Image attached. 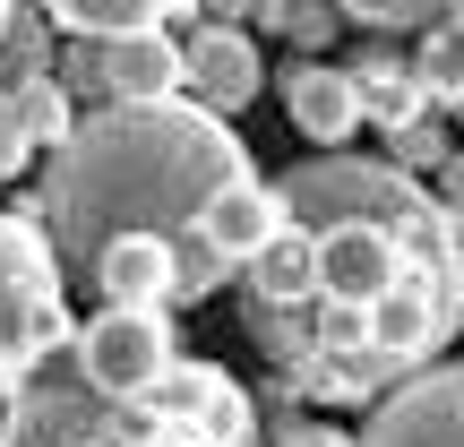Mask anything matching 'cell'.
<instances>
[{
    "instance_id": "7402d4cb",
    "label": "cell",
    "mask_w": 464,
    "mask_h": 447,
    "mask_svg": "<svg viewBox=\"0 0 464 447\" xmlns=\"http://www.w3.org/2000/svg\"><path fill=\"white\" fill-rule=\"evenodd\" d=\"M9 9H17V0H0V26H9Z\"/></svg>"
},
{
    "instance_id": "7a4b0ae2",
    "label": "cell",
    "mask_w": 464,
    "mask_h": 447,
    "mask_svg": "<svg viewBox=\"0 0 464 447\" xmlns=\"http://www.w3.org/2000/svg\"><path fill=\"white\" fill-rule=\"evenodd\" d=\"M69 345H78V318H69V276L52 258L44 224L0 216V396Z\"/></svg>"
},
{
    "instance_id": "ac0fdd59",
    "label": "cell",
    "mask_w": 464,
    "mask_h": 447,
    "mask_svg": "<svg viewBox=\"0 0 464 447\" xmlns=\"http://www.w3.org/2000/svg\"><path fill=\"white\" fill-rule=\"evenodd\" d=\"M387 147H396V164H404V172H421V164H448V138H439L430 121H413V130H396Z\"/></svg>"
},
{
    "instance_id": "ffe728a7",
    "label": "cell",
    "mask_w": 464,
    "mask_h": 447,
    "mask_svg": "<svg viewBox=\"0 0 464 447\" xmlns=\"http://www.w3.org/2000/svg\"><path fill=\"white\" fill-rule=\"evenodd\" d=\"M439 172H448V181H439V207H448V224L464 232V147H456V155H448Z\"/></svg>"
},
{
    "instance_id": "5b68a950",
    "label": "cell",
    "mask_w": 464,
    "mask_h": 447,
    "mask_svg": "<svg viewBox=\"0 0 464 447\" xmlns=\"http://www.w3.org/2000/svg\"><path fill=\"white\" fill-rule=\"evenodd\" d=\"M353 447H464V362H421L379 396Z\"/></svg>"
},
{
    "instance_id": "2e32d148",
    "label": "cell",
    "mask_w": 464,
    "mask_h": 447,
    "mask_svg": "<svg viewBox=\"0 0 464 447\" xmlns=\"http://www.w3.org/2000/svg\"><path fill=\"white\" fill-rule=\"evenodd\" d=\"M266 447H353V431H335V422H310V413H284Z\"/></svg>"
},
{
    "instance_id": "30bf717a",
    "label": "cell",
    "mask_w": 464,
    "mask_h": 447,
    "mask_svg": "<svg viewBox=\"0 0 464 447\" xmlns=\"http://www.w3.org/2000/svg\"><path fill=\"white\" fill-rule=\"evenodd\" d=\"M241 276H249V310H310L318 301V241L301 224H284Z\"/></svg>"
},
{
    "instance_id": "e0dca14e",
    "label": "cell",
    "mask_w": 464,
    "mask_h": 447,
    "mask_svg": "<svg viewBox=\"0 0 464 447\" xmlns=\"http://www.w3.org/2000/svg\"><path fill=\"white\" fill-rule=\"evenodd\" d=\"M26 155H34V138H26V121H17V95L0 86V181L26 172Z\"/></svg>"
},
{
    "instance_id": "6da1fadb",
    "label": "cell",
    "mask_w": 464,
    "mask_h": 447,
    "mask_svg": "<svg viewBox=\"0 0 464 447\" xmlns=\"http://www.w3.org/2000/svg\"><path fill=\"white\" fill-rule=\"evenodd\" d=\"M241 172H249V147L207 103L189 95L103 103L52 147V172L34 189V224H44L61 276L86 284L121 232H164V241L198 232V207Z\"/></svg>"
},
{
    "instance_id": "4fadbf2b",
    "label": "cell",
    "mask_w": 464,
    "mask_h": 447,
    "mask_svg": "<svg viewBox=\"0 0 464 447\" xmlns=\"http://www.w3.org/2000/svg\"><path fill=\"white\" fill-rule=\"evenodd\" d=\"M413 78L430 103H448V112H464V26H421V52H413Z\"/></svg>"
},
{
    "instance_id": "277c9868",
    "label": "cell",
    "mask_w": 464,
    "mask_h": 447,
    "mask_svg": "<svg viewBox=\"0 0 464 447\" xmlns=\"http://www.w3.org/2000/svg\"><path fill=\"white\" fill-rule=\"evenodd\" d=\"M69 353H78V379L95 387V396L130 404L138 387L172 362V327H164V310H112V301H103V310L78 327Z\"/></svg>"
},
{
    "instance_id": "9a60e30c",
    "label": "cell",
    "mask_w": 464,
    "mask_h": 447,
    "mask_svg": "<svg viewBox=\"0 0 464 447\" xmlns=\"http://www.w3.org/2000/svg\"><path fill=\"white\" fill-rule=\"evenodd\" d=\"M439 9H448V0H335V17L379 26V34H396V26H439Z\"/></svg>"
},
{
    "instance_id": "44dd1931",
    "label": "cell",
    "mask_w": 464,
    "mask_h": 447,
    "mask_svg": "<svg viewBox=\"0 0 464 447\" xmlns=\"http://www.w3.org/2000/svg\"><path fill=\"white\" fill-rule=\"evenodd\" d=\"M439 17H448V26H464V0H448V9H439Z\"/></svg>"
},
{
    "instance_id": "9c48e42d",
    "label": "cell",
    "mask_w": 464,
    "mask_h": 447,
    "mask_svg": "<svg viewBox=\"0 0 464 447\" xmlns=\"http://www.w3.org/2000/svg\"><path fill=\"white\" fill-rule=\"evenodd\" d=\"M86 293H103L112 310H164L172 301V241L164 232H121V241L95 258Z\"/></svg>"
},
{
    "instance_id": "52a82bcc",
    "label": "cell",
    "mask_w": 464,
    "mask_h": 447,
    "mask_svg": "<svg viewBox=\"0 0 464 447\" xmlns=\"http://www.w3.org/2000/svg\"><path fill=\"white\" fill-rule=\"evenodd\" d=\"M284 224H293V216H284V199H276V189L258 181V172H241V181H224L216 199L198 207V241L216 249L224 267H249V258H258V249L276 241Z\"/></svg>"
},
{
    "instance_id": "8fae6325",
    "label": "cell",
    "mask_w": 464,
    "mask_h": 447,
    "mask_svg": "<svg viewBox=\"0 0 464 447\" xmlns=\"http://www.w3.org/2000/svg\"><path fill=\"white\" fill-rule=\"evenodd\" d=\"M198 0H44V17L78 44H112V34H155L164 17H189Z\"/></svg>"
},
{
    "instance_id": "ba28073f",
    "label": "cell",
    "mask_w": 464,
    "mask_h": 447,
    "mask_svg": "<svg viewBox=\"0 0 464 447\" xmlns=\"http://www.w3.org/2000/svg\"><path fill=\"white\" fill-rule=\"evenodd\" d=\"M284 112H293V130L310 138V147L344 155L353 130H362V86H353V69H335V61H301L293 78H284Z\"/></svg>"
},
{
    "instance_id": "5bb4252c",
    "label": "cell",
    "mask_w": 464,
    "mask_h": 447,
    "mask_svg": "<svg viewBox=\"0 0 464 447\" xmlns=\"http://www.w3.org/2000/svg\"><path fill=\"white\" fill-rule=\"evenodd\" d=\"M9 95H17V121H26V138H34L44 155L61 147L69 130H78V95H69L52 69H44V78H26V86H9Z\"/></svg>"
},
{
    "instance_id": "8992f818",
    "label": "cell",
    "mask_w": 464,
    "mask_h": 447,
    "mask_svg": "<svg viewBox=\"0 0 464 447\" xmlns=\"http://www.w3.org/2000/svg\"><path fill=\"white\" fill-rule=\"evenodd\" d=\"M258 78H266V69H258V44H249L241 26H198L181 44V95L207 103L216 121L241 112V103L258 95Z\"/></svg>"
},
{
    "instance_id": "7c38bea8",
    "label": "cell",
    "mask_w": 464,
    "mask_h": 447,
    "mask_svg": "<svg viewBox=\"0 0 464 447\" xmlns=\"http://www.w3.org/2000/svg\"><path fill=\"white\" fill-rule=\"evenodd\" d=\"M353 86H362V121L379 112V121H387V138L413 130V121H430V95H421V78H413V69H396V61H353Z\"/></svg>"
},
{
    "instance_id": "3957f363",
    "label": "cell",
    "mask_w": 464,
    "mask_h": 447,
    "mask_svg": "<svg viewBox=\"0 0 464 447\" xmlns=\"http://www.w3.org/2000/svg\"><path fill=\"white\" fill-rule=\"evenodd\" d=\"M0 447H121V404L69 370H34L0 396Z\"/></svg>"
},
{
    "instance_id": "d6986e66",
    "label": "cell",
    "mask_w": 464,
    "mask_h": 447,
    "mask_svg": "<svg viewBox=\"0 0 464 447\" xmlns=\"http://www.w3.org/2000/svg\"><path fill=\"white\" fill-rule=\"evenodd\" d=\"M276 17H284L293 44H327L335 34V0H293V9H276Z\"/></svg>"
}]
</instances>
